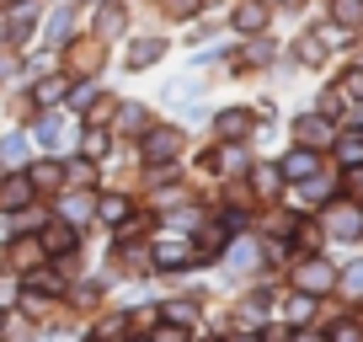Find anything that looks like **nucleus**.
<instances>
[{"label":"nucleus","instance_id":"5701e85b","mask_svg":"<svg viewBox=\"0 0 363 342\" xmlns=\"http://www.w3.org/2000/svg\"><path fill=\"white\" fill-rule=\"evenodd\" d=\"M86 155H107V134L86 123Z\"/></svg>","mask_w":363,"mask_h":342},{"label":"nucleus","instance_id":"b1692460","mask_svg":"<svg viewBox=\"0 0 363 342\" xmlns=\"http://www.w3.org/2000/svg\"><path fill=\"white\" fill-rule=\"evenodd\" d=\"M59 177H65L59 166H38L33 171V187H59Z\"/></svg>","mask_w":363,"mask_h":342},{"label":"nucleus","instance_id":"ddd939ff","mask_svg":"<svg viewBox=\"0 0 363 342\" xmlns=\"http://www.w3.org/2000/svg\"><path fill=\"white\" fill-rule=\"evenodd\" d=\"M251 177H257V193H278V187H284V171H278V166H257V171H251Z\"/></svg>","mask_w":363,"mask_h":342},{"label":"nucleus","instance_id":"7ed1b4c3","mask_svg":"<svg viewBox=\"0 0 363 342\" xmlns=\"http://www.w3.org/2000/svg\"><path fill=\"white\" fill-rule=\"evenodd\" d=\"M326 236L358 241V236H363V209H358V204H337V209H326Z\"/></svg>","mask_w":363,"mask_h":342},{"label":"nucleus","instance_id":"4468645a","mask_svg":"<svg viewBox=\"0 0 363 342\" xmlns=\"http://www.w3.org/2000/svg\"><path fill=\"white\" fill-rule=\"evenodd\" d=\"M33 134H38V145H43V150H59V145H65V134H59V123H54V118H38V128H33Z\"/></svg>","mask_w":363,"mask_h":342},{"label":"nucleus","instance_id":"6ab92c4d","mask_svg":"<svg viewBox=\"0 0 363 342\" xmlns=\"http://www.w3.org/2000/svg\"><path fill=\"white\" fill-rule=\"evenodd\" d=\"M65 92H69V80H43V86H38V102L48 107V102H59Z\"/></svg>","mask_w":363,"mask_h":342},{"label":"nucleus","instance_id":"dca6fc26","mask_svg":"<svg viewBox=\"0 0 363 342\" xmlns=\"http://www.w3.org/2000/svg\"><path fill=\"white\" fill-rule=\"evenodd\" d=\"M294 59H305V65H320V59H326V48H320L315 38H299V43H294Z\"/></svg>","mask_w":363,"mask_h":342},{"label":"nucleus","instance_id":"f8f14e48","mask_svg":"<svg viewBox=\"0 0 363 342\" xmlns=\"http://www.w3.org/2000/svg\"><path fill=\"white\" fill-rule=\"evenodd\" d=\"M69 246H75V236H69V225H54V230H43V251H59V257H65Z\"/></svg>","mask_w":363,"mask_h":342},{"label":"nucleus","instance_id":"9d476101","mask_svg":"<svg viewBox=\"0 0 363 342\" xmlns=\"http://www.w3.org/2000/svg\"><path fill=\"white\" fill-rule=\"evenodd\" d=\"M59 214H65V225H86V214H91V198H86V193H69L65 204H59Z\"/></svg>","mask_w":363,"mask_h":342},{"label":"nucleus","instance_id":"412c9836","mask_svg":"<svg viewBox=\"0 0 363 342\" xmlns=\"http://www.w3.org/2000/svg\"><path fill=\"white\" fill-rule=\"evenodd\" d=\"M337 155H342V166H347V160H352V166H363V139H342Z\"/></svg>","mask_w":363,"mask_h":342},{"label":"nucleus","instance_id":"2eb2a0df","mask_svg":"<svg viewBox=\"0 0 363 342\" xmlns=\"http://www.w3.org/2000/svg\"><path fill=\"white\" fill-rule=\"evenodd\" d=\"M337 22L342 27H358L363 22V0H337Z\"/></svg>","mask_w":363,"mask_h":342},{"label":"nucleus","instance_id":"20e7f679","mask_svg":"<svg viewBox=\"0 0 363 342\" xmlns=\"http://www.w3.org/2000/svg\"><path fill=\"white\" fill-rule=\"evenodd\" d=\"M294 134H299V145H310V150H326L331 145V123L320 113H299L294 118Z\"/></svg>","mask_w":363,"mask_h":342},{"label":"nucleus","instance_id":"bb28decb","mask_svg":"<svg viewBox=\"0 0 363 342\" xmlns=\"http://www.w3.org/2000/svg\"><path fill=\"white\" fill-rule=\"evenodd\" d=\"M38 251H43V246H33V241H22V246H16V263H22V267H33V263H38Z\"/></svg>","mask_w":363,"mask_h":342},{"label":"nucleus","instance_id":"423d86ee","mask_svg":"<svg viewBox=\"0 0 363 342\" xmlns=\"http://www.w3.org/2000/svg\"><path fill=\"white\" fill-rule=\"evenodd\" d=\"M177 150H182V134H177V128H150V139H145V160H150V166L171 160Z\"/></svg>","mask_w":363,"mask_h":342},{"label":"nucleus","instance_id":"aec40b11","mask_svg":"<svg viewBox=\"0 0 363 342\" xmlns=\"http://www.w3.org/2000/svg\"><path fill=\"white\" fill-rule=\"evenodd\" d=\"M22 155H27V145H22L16 134H6V139H0V160H11V166H16Z\"/></svg>","mask_w":363,"mask_h":342},{"label":"nucleus","instance_id":"473e14b6","mask_svg":"<svg viewBox=\"0 0 363 342\" xmlns=\"http://www.w3.org/2000/svg\"><path fill=\"white\" fill-rule=\"evenodd\" d=\"M0 38H6V22H0Z\"/></svg>","mask_w":363,"mask_h":342},{"label":"nucleus","instance_id":"a878e982","mask_svg":"<svg viewBox=\"0 0 363 342\" xmlns=\"http://www.w3.org/2000/svg\"><path fill=\"white\" fill-rule=\"evenodd\" d=\"M96 27H102V33H118V27H123V11H118V6H107V11H102V22H96Z\"/></svg>","mask_w":363,"mask_h":342},{"label":"nucleus","instance_id":"f3484780","mask_svg":"<svg viewBox=\"0 0 363 342\" xmlns=\"http://www.w3.org/2000/svg\"><path fill=\"white\" fill-rule=\"evenodd\" d=\"M337 92H342V96H352V102H363V70H347Z\"/></svg>","mask_w":363,"mask_h":342},{"label":"nucleus","instance_id":"4be33fe9","mask_svg":"<svg viewBox=\"0 0 363 342\" xmlns=\"http://www.w3.org/2000/svg\"><path fill=\"white\" fill-rule=\"evenodd\" d=\"M65 177H69V182H75V187H91V182H96V171H91L86 160H75V166H69Z\"/></svg>","mask_w":363,"mask_h":342},{"label":"nucleus","instance_id":"2f4dec72","mask_svg":"<svg viewBox=\"0 0 363 342\" xmlns=\"http://www.w3.org/2000/svg\"><path fill=\"white\" fill-rule=\"evenodd\" d=\"M352 193H363V166H358V171H352Z\"/></svg>","mask_w":363,"mask_h":342},{"label":"nucleus","instance_id":"393cba45","mask_svg":"<svg viewBox=\"0 0 363 342\" xmlns=\"http://www.w3.org/2000/svg\"><path fill=\"white\" fill-rule=\"evenodd\" d=\"M166 11L177 16V22H187V16H198V0H166Z\"/></svg>","mask_w":363,"mask_h":342},{"label":"nucleus","instance_id":"c756f323","mask_svg":"<svg viewBox=\"0 0 363 342\" xmlns=\"http://www.w3.org/2000/svg\"><path fill=\"white\" fill-rule=\"evenodd\" d=\"M331 337H337V342H342V337H363V326H352V321H337V326H331Z\"/></svg>","mask_w":363,"mask_h":342},{"label":"nucleus","instance_id":"c85d7f7f","mask_svg":"<svg viewBox=\"0 0 363 342\" xmlns=\"http://www.w3.org/2000/svg\"><path fill=\"white\" fill-rule=\"evenodd\" d=\"M123 128H145V107H123Z\"/></svg>","mask_w":363,"mask_h":342},{"label":"nucleus","instance_id":"1a4fd4ad","mask_svg":"<svg viewBox=\"0 0 363 342\" xmlns=\"http://www.w3.org/2000/svg\"><path fill=\"white\" fill-rule=\"evenodd\" d=\"M27 198H33V182H27V177H11V182L0 187V209H27Z\"/></svg>","mask_w":363,"mask_h":342},{"label":"nucleus","instance_id":"6e6552de","mask_svg":"<svg viewBox=\"0 0 363 342\" xmlns=\"http://www.w3.org/2000/svg\"><path fill=\"white\" fill-rule=\"evenodd\" d=\"M235 27L240 33H262V27H267V6H262V0H240L235 6Z\"/></svg>","mask_w":363,"mask_h":342},{"label":"nucleus","instance_id":"a211bd4d","mask_svg":"<svg viewBox=\"0 0 363 342\" xmlns=\"http://www.w3.org/2000/svg\"><path fill=\"white\" fill-rule=\"evenodd\" d=\"M123 214H128V198H102V219L107 225H123Z\"/></svg>","mask_w":363,"mask_h":342},{"label":"nucleus","instance_id":"39448f33","mask_svg":"<svg viewBox=\"0 0 363 342\" xmlns=\"http://www.w3.org/2000/svg\"><path fill=\"white\" fill-rule=\"evenodd\" d=\"M278 171H284V177H289V182H310V177H315V171H320V160H315V150H310V145H299V150H289V160H284V166H278Z\"/></svg>","mask_w":363,"mask_h":342},{"label":"nucleus","instance_id":"cd10ccee","mask_svg":"<svg viewBox=\"0 0 363 342\" xmlns=\"http://www.w3.org/2000/svg\"><path fill=\"white\" fill-rule=\"evenodd\" d=\"M91 96H96V86H75V92H69V102H75V107H91Z\"/></svg>","mask_w":363,"mask_h":342},{"label":"nucleus","instance_id":"7c9ffc66","mask_svg":"<svg viewBox=\"0 0 363 342\" xmlns=\"http://www.w3.org/2000/svg\"><path fill=\"white\" fill-rule=\"evenodd\" d=\"M347 289H352V294H363V267H352V273H347Z\"/></svg>","mask_w":363,"mask_h":342},{"label":"nucleus","instance_id":"72a5a7b5","mask_svg":"<svg viewBox=\"0 0 363 342\" xmlns=\"http://www.w3.org/2000/svg\"><path fill=\"white\" fill-rule=\"evenodd\" d=\"M16 6H22V0H16Z\"/></svg>","mask_w":363,"mask_h":342},{"label":"nucleus","instance_id":"9b49d317","mask_svg":"<svg viewBox=\"0 0 363 342\" xmlns=\"http://www.w3.org/2000/svg\"><path fill=\"white\" fill-rule=\"evenodd\" d=\"M230 267H235V273H251V267H257V241H235V251H230Z\"/></svg>","mask_w":363,"mask_h":342},{"label":"nucleus","instance_id":"0eeeda50","mask_svg":"<svg viewBox=\"0 0 363 342\" xmlns=\"http://www.w3.org/2000/svg\"><path fill=\"white\" fill-rule=\"evenodd\" d=\"M160 54H166V43H160V38H139V43L123 54V65H128V70H150V65H160Z\"/></svg>","mask_w":363,"mask_h":342},{"label":"nucleus","instance_id":"f03ea898","mask_svg":"<svg viewBox=\"0 0 363 342\" xmlns=\"http://www.w3.org/2000/svg\"><path fill=\"white\" fill-rule=\"evenodd\" d=\"M251 123H257V113H251V107H225V113L214 118V134L225 139V145H240V139L251 134Z\"/></svg>","mask_w":363,"mask_h":342},{"label":"nucleus","instance_id":"f257e3e1","mask_svg":"<svg viewBox=\"0 0 363 342\" xmlns=\"http://www.w3.org/2000/svg\"><path fill=\"white\" fill-rule=\"evenodd\" d=\"M331 284H337V267L320 263V257H305V263L294 267V289H305V294H326Z\"/></svg>","mask_w":363,"mask_h":342}]
</instances>
